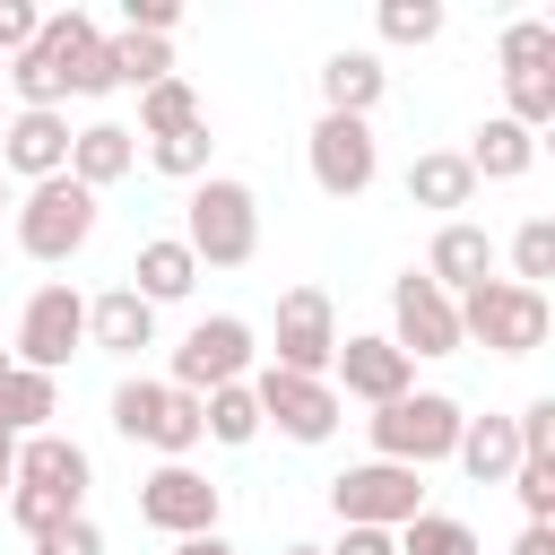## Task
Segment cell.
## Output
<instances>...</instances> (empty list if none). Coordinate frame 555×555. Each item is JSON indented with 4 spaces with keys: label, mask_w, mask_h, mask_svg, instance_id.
<instances>
[{
    "label": "cell",
    "mask_w": 555,
    "mask_h": 555,
    "mask_svg": "<svg viewBox=\"0 0 555 555\" xmlns=\"http://www.w3.org/2000/svg\"><path fill=\"white\" fill-rule=\"evenodd\" d=\"M182 243H191V260H199V269H243V260L260 251V199H251V182H234V173L191 182Z\"/></svg>",
    "instance_id": "cell-1"
},
{
    "label": "cell",
    "mask_w": 555,
    "mask_h": 555,
    "mask_svg": "<svg viewBox=\"0 0 555 555\" xmlns=\"http://www.w3.org/2000/svg\"><path fill=\"white\" fill-rule=\"evenodd\" d=\"M460 425H468V408H460L451 390H408V399H390V408H373V416H364L373 460H399V468H416V477H425L434 460H451Z\"/></svg>",
    "instance_id": "cell-2"
},
{
    "label": "cell",
    "mask_w": 555,
    "mask_h": 555,
    "mask_svg": "<svg viewBox=\"0 0 555 555\" xmlns=\"http://www.w3.org/2000/svg\"><path fill=\"white\" fill-rule=\"evenodd\" d=\"M451 312H460V347L477 338V347H494V356H538V347H546V330H555L546 295H538V286H512V278L468 286Z\"/></svg>",
    "instance_id": "cell-3"
},
{
    "label": "cell",
    "mask_w": 555,
    "mask_h": 555,
    "mask_svg": "<svg viewBox=\"0 0 555 555\" xmlns=\"http://www.w3.org/2000/svg\"><path fill=\"white\" fill-rule=\"evenodd\" d=\"M113 434H121V442H147V451H165V460H191V451L208 442L199 399L173 390V382H147V373L113 382Z\"/></svg>",
    "instance_id": "cell-4"
},
{
    "label": "cell",
    "mask_w": 555,
    "mask_h": 555,
    "mask_svg": "<svg viewBox=\"0 0 555 555\" xmlns=\"http://www.w3.org/2000/svg\"><path fill=\"white\" fill-rule=\"evenodd\" d=\"M330 512H338V529H408L425 512V477L399 460H356L330 477Z\"/></svg>",
    "instance_id": "cell-5"
},
{
    "label": "cell",
    "mask_w": 555,
    "mask_h": 555,
    "mask_svg": "<svg viewBox=\"0 0 555 555\" xmlns=\"http://www.w3.org/2000/svg\"><path fill=\"white\" fill-rule=\"evenodd\" d=\"M87 234H95V191H78L69 173L26 182V199H17V251L26 260H69V251H87Z\"/></svg>",
    "instance_id": "cell-6"
},
{
    "label": "cell",
    "mask_w": 555,
    "mask_h": 555,
    "mask_svg": "<svg viewBox=\"0 0 555 555\" xmlns=\"http://www.w3.org/2000/svg\"><path fill=\"white\" fill-rule=\"evenodd\" d=\"M78 347H87V295H78L69 278L35 286L26 312H17V356H9V364H26V373H61Z\"/></svg>",
    "instance_id": "cell-7"
},
{
    "label": "cell",
    "mask_w": 555,
    "mask_h": 555,
    "mask_svg": "<svg viewBox=\"0 0 555 555\" xmlns=\"http://www.w3.org/2000/svg\"><path fill=\"white\" fill-rule=\"evenodd\" d=\"M251 356H260L251 321H234V312H208V321H191V338L173 347V390L208 399V390H225V382H251Z\"/></svg>",
    "instance_id": "cell-8"
},
{
    "label": "cell",
    "mask_w": 555,
    "mask_h": 555,
    "mask_svg": "<svg viewBox=\"0 0 555 555\" xmlns=\"http://www.w3.org/2000/svg\"><path fill=\"white\" fill-rule=\"evenodd\" d=\"M217 512H225V486H217V477H199L191 460H165L156 477H139V520H147V529H165V538H208V529H217Z\"/></svg>",
    "instance_id": "cell-9"
},
{
    "label": "cell",
    "mask_w": 555,
    "mask_h": 555,
    "mask_svg": "<svg viewBox=\"0 0 555 555\" xmlns=\"http://www.w3.org/2000/svg\"><path fill=\"white\" fill-rule=\"evenodd\" d=\"M304 165L330 199H364L373 173H382V147H373V121H347V113H321L312 139H304Z\"/></svg>",
    "instance_id": "cell-10"
},
{
    "label": "cell",
    "mask_w": 555,
    "mask_h": 555,
    "mask_svg": "<svg viewBox=\"0 0 555 555\" xmlns=\"http://www.w3.org/2000/svg\"><path fill=\"white\" fill-rule=\"evenodd\" d=\"M251 399H260V425H278L286 442H330L338 416H347V399L330 382H304V373H278V364L251 373Z\"/></svg>",
    "instance_id": "cell-11"
},
{
    "label": "cell",
    "mask_w": 555,
    "mask_h": 555,
    "mask_svg": "<svg viewBox=\"0 0 555 555\" xmlns=\"http://www.w3.org/2000/svg\"><path fill=\"white\" fill-rule=\"evenodd\" d=\"M26 52L61 78V95H104V87H113V69H104V35H95L87 9H52V17L35 26Z\"/></svg>",
    "instance_id": "cell-12"
},
{
    "label": "cell",
    "mask_w": 555,
    "mask_h": 555,
    "mask_svg": "<svg viewBox=\"0 0 555 555\" xmlns=\"http://www.w3.org/2000/svg\"><path fill=\"white\" fill-rule=\"evenodd\" d=\"M390 347L416 364V356H460V312H451V295L425 278V269H408V278H390Z\"/></svg>",
    "instance_id": "cell-13"
},
{
    "label": "cell",
    "mask_w": 555,
    "mask_h": 555,
    "mask_svg": "<svg viewBox=\"0 0 555 555\" xmlns=\"http://www.w3.org/2000/svg\"><path fill=\"white\" fill-rule=\"evenodd\" d=\"M330 356H338V312L321 286H286L278 295V373H304V382H330Z\"/></svg>",
    "instance_id": "cell-14"
},
{
    "label": "cell",
    "mask_w": 555,
    "mask_h": 555,
    "mask_svg": "<svg viewBox=\"0 0 555 555\" xmlns=\"http://www.w3.org/2000/svg\"><path fill=\"white\" fill-rule=\"evenodd\" d=\"M330 390H338V399H364V408H390V399L416 390V364H408L390 338H338V356H330Z\"/></svg>",
    "instance_id": "cell-15"
},
{
    "label": "cell",
    "mask_w": 555,
    "mask_h": 555,
    "mask_svg": "<svg viewBox=\"0 0 555 555\" xmlns=\"http://www.w3.org/2000/svg\"><path fill=\"white\" fill-rule=\"evenodd\" d=\"M9 486H35V494H52V503H69V512H87V486H95V460L69 442V434H26L17 442V477Z\"/></svg>",
    "instance_id": "cell-16"
},
{
    "label": "cell",
    "mask_w": 555,
    "mask_h": 555,
    "mask_svg": "<svg viewBox=\"0 0 555 555\" xmlns=\"http://www.w3.org/2000/svg\"><path fill=\"white\" fill-rule=\"evenodd\" d=\"M0 173H17V182L69 173V121L61 113H9L0 121Z\"/></svg>",
    "instance_id": "cell-17"
},
{
    "label": "cell",
    "mask_w": 555,
    "mask_h": 555,
    "mask_svg": "<svg viewBox=\"0 0 555 555\" xmlns=\"http://www.w3.org/2000/svg\"><path fill=\"white\" fill-rule=\"evenodd\" d=\"M425 278L460 304L468 286H486V278H494V234H486V225H468V217H442V234H434V251H425Z\"/></svg>",
    "instance_id": "cell-18"
},
{
    "label": "cell",
    "mask_w": 555,
    "mask_h": 555,
    "mask_svg": "<svg viewBox=\"0 0 555 555\" xmlns=\"http://www.w3.org/2000/svg\"><path fill=\"white\" fill-rule=\"evenodd\" d=\"M130 165H139V130H121V121L69 130V182H78V191H113Z\"/></svg>",
    "instance_id": "cell-19"
},
{
    "label": "cell",
    "mask_w": 555,
    "mask_h": 555,
    "mask_svg": "<svg viewBox=\"0 0 555 555\" xmlns=\"http://www.w3.org/2000/svg\"><path fill=\"white\" fill-rule=\"evenodd\" d=\"M382 87H390V69H382V52H330V61H321V113H347V121H373V104H382Z\"/></svg>",
    "instance_id": "cell-20"
},
{
    "label": "cell",
    "mask_w": 555,
    "mask_h": 555,
    "mask_svg": "<svg viewBox=\"0 0 555 555\" xmlns=\"http://www.w3.org/2000/svg\"><path fill=\"white\" fill-rule=\"evenodd\" d=\"M87 347H104V356H139V347H156V304H139L130 286H104V295L87 304Z\"/></svg>",
    "instance_id": "cell-21"
},
{
    "label": "cell",
    "mask_w": 555,
    "mask_h": 555,
    "mask_svg": "<svg viewBox=\"0 0 555 555\" xmlns=\"http://www.w3.org/2000/svg\"><path fill=\"white\" fill-rule=\"evenodd\" d=\"M191 286H199V260H191V243H182V234L139 243V260H130V295H139V304H182Z\"/></svg>",
    "instance_id": "cell-22"
},
{
    "label": "cell",
    "mask_w": 555,
    "mask_h": 555,
    "mask_svg": "<svg viewBox=\"0 0 555 555\" xmlns=\"http://www.w3.org/2000/svg\"><path fill=\"white\" fill-rule=\"evenodd\" d=\"M52 416H61V373L9 364V373H0V434L26 442V434H52Z\"/></svg>",
    "instance_id": "cell-23"
},
{
    "label": "cell",
    "mask_w": 555,
    "mask_h": 555,
    "mask_svg": "<svg viewBox=\"0 0 555 555\" xmlns=\"http://www.w3.org/2000/svg\"><path fill=\"white\" fill-rule=\"evenodd\" d=\"M460 156H468V173H477V182H520V173L538 165V139H529L520 121H503V113H494V121H477V139H468Z\"/></svg>",
    "instance_id": "cell-24"
},
{
    "label": "cell",
    "mask_w": 555,
    "mask_h": 555,
    "mask_svg": "<svg viewBox=\"0 0 555 555\" xmlns=\"http://www.w3.org/2000/svg\"><path fill=\"white\" fill-rule=\"evenodd\" d=\"M451 460H460L477 486H503V477L520 468V434H512V416H468L460 442H451Z\"/></svg>",
    "instance_id": "cell-25"
},
{
    "label": "cell",
    "mask_w": 555,
    "mask_h": 555,
    "mask_svg": "<svg viewBox=\"0 0 555 555\" xmlns=\"http://www.w3.org/2000/svg\"><path fill=\"white\" fill-rule=\"evenodd\" d=\"M408 199H416V208H442V217H451V208H468V199H477L468 156H460V147H425V156L408 165Z\"/></svg>",
    "instance_id": "cell-26"
},
{
    "label": "cell",
    "mask_w": 555,
    "mask_h": 555,
    "mask_svg": "<svg viewBox=\"0 0 555 555\" xmlns=\"http://www.w3.org/2000/svg\"><path fill=\"white\" fill-rule=\"evenodd\" d=\"M199 425H208V442H225V451L260 442V399H251V382H225V390H208V399H199Z\"/></svg>",
    "instance_id": "cell-27"
},
{
    "label": "cell",
    "mask_w": 555,
    "mask_h": 555,
    "mask_svg": "<svg viewBox=\"0 0 555 555\" xmlns=\"http://www.w3.org/2000/svg\"><path fill=\"white\" fill-rule=\"evenodd\" d=\"M191 121H208L199 95H191V78H156V87H139V139H173V130H191Z\"/></svg>",
    "instance_id": "cell-28"
},
{
    "label": "cell",
    "mask_w": 555,
    "mask_h": 555,
    "mask_svg": "<svg viewBox=\"0 0 555 555\" xmlns=\"http://www.w3.org/2000/svg\"><path fill=\"white\" fill-rule=\"evenodd\" d=\"M104 69H113V87H156V78H173V52L156 35H104Z\"/></svg>",
    "instance_id": "cell-29"
},
{
    "label": "cell",
    "mask_w": 555,
    "mask_h": 555,
    "mask_svg": "<svg viewBox=\"0 0 555 555\" xmlns=\"http://www.w3.org/2000/svg\"><path fill=\"white\" fill-rule=\"evenodd\" d=\"M503 121H520L538 139L555 121V69H503Z\"/></svg>",
    "instance_id": "cell-30"
},
{
    "label": "cell",
    "mask_w": 555,
    "mask_h": 555,
    "mask_svg": "<svg viewBox=\"0 0 555 555\" xmlns=\"http://www.w3.org/2000/svg\"><path fill=\"white\" fill-rule=\"evenodd\" d=\"M208 156H217L208 121H191V130H173V139H147V165H156L165 182H208Z\"/></svg>",
    "instance_id": "cell-31"
},
{
    "label": "cell",
    "mask_w": 555,
    "mask_h": 555,
    "mask_svg": "<svg viewBox=\"0 0 555 555\" xmlns=\"http://www.w3.org/2000/svg\"><path fill=\"white\" fill-rule=\"evenodd\" d=\"M399 538V555H486L477 546V529L468 520H451V512H416L408 529H390Z\"/></svg>",
    "instance_id": "cell-32"
},
{
    "label": "cell",
    "mask_w": 555,
    "mask_h": 555,
    "mask_svg": "<svg viewBox=\"0 0 555 555\" xmlns=\"http://www.w3.org/2000/svg\"><path fill=\"white\" fill-rule=\"evenodd\" d=\"M546 278H555V217H529L512 234V286H538L546 295Z\"/></svg>",
    "instance_id": "cell-33"
},
{
    "label": "cell",
    "mask_w": 555,
    "mask_h": 555,
    "mask_svg": "<svg viewBox=\"0 0 555 555\" xmlns=\"http://www.w3.org/2000/svg\"><path fill=\"white\" fill-rule=\"evenodd\" d=\"M373 26H382V43H434L442 35V0H382Z\"/></svg>",
    "instance_id": "cell-34"
},
{
    "label": "cell",
    "mask_w": 555,
    "mask_h": 555,
    "mask_svg": "<svg viewBox=\"0 0 555 555\" xmlns=\"http://www.w3.org/2000/svg\"><path fill=\"white\" fill-rule=\"evenodd\" d=\"M503 69H555V17H512L503 26Z\"/></svg>",
    "instance_id": "cell-35"
},
{
    "label": "cell",
    "mask_w": 555,
    "mask_h": 555,
    "mask_svg": "<svg viewBox=\"0 0 555 555\" xmlns=\"http://www.w3.org/2000/svg\"><path fill=\"white\" fill-rule=\"evenodd\" d=\"M503 486L520 494V512H529V520H555V460H520Z\"/></svg>",
    "instance_id": "cell-36"
},
{
    "label": "cell",
    "mask_w": 555,
    "mask_h": 555,
    "mask_svg": "<svg viewBox=\"0 0 555 555\" xmlns=\"http://www.w3.org/2000/svg\"><path fill=\"white\" fill-rule=\"evenodd\" d=\"M9 520H17L26 538H43V529H61V520H78V512L52 503V494H35V486H9Z\"/></svg>",
    "instance_id": "cell-37"
},
{
    "label": "cell",
    "mask_w": 555,
    "mask_h": 555,
    "mask_svg": "<svg viewBox=\"0 0 555 555\" xmlns=\"http://www.w3.org/2000/svg\"><path fill=\"white\" fill-rule=\"evenodd\" d=\"M512 434H520V460H555V399H529L512 416Z\"/></svg>",
    "instance_id": "cell-38"
},
{
    "label": "cell",
    "mask_w": 555,
    "mask_h": 555,
    "mask_svg": "<svg viewBox=\"0 0 555 555\" xmlns=\"http://www.w3.org/2000/svg\"><path fill=\"white\" fill-rule=\"evenodd\" d=\"M35 555H104V529L78 512V520H61V529H43L35 538Z\"/></svg>",
    "instance_id": "cell-39"
},
{
    "label": "cell",
    "mask_w": 555,
    "mask_h": 555,
    "mask_svg": "<svg viewBox=\"0 0 555 555\" xmlns=\"http://www.w3.org/2000/svg\"><path fill=\"white\" fill-rule=\"evenodd\" d=\"M173 26H182L173 0H121V35H156V43H165Z\"/></svg>",
    "instance_id": "cell-40"
},
{
    "label": "cell",
    "mask_w": 555,
    "mask_h": 555,
    "mask_svg": "<svg viewBox=\"0 0 555 555\" xmlns=\"http://www.w3.org/2000/svg\"><path fill=\"white\" fill-rule=\"evenodd\" d=\"M35 26H43V9H26V0H0V52H26V43H35Z\"/></svg>",
    "instance_id": "cell-41"
},
{
    "label": "cell",
    "mask_w": 555,
    "mask_h": 555,
    "mask_svg": "<svg viewBox=\"0 0 555 555\" xmlns=\"http://www.w3.org/2000/svg\"><path fill=\"white\" fill-rule=\"evenodd\" d=\"M321 555H399V538L390 529H338V546H321Z\"/></svg>",
    "instance_id": "cell-42"
},
{
    "label": "cell",
    "mask_w": 555,
    "mask_h": 555,
    "mask_svg": "<svg viewBox=\"0 0 555 555\" xmlns=\"http://www.w3.org/2000/svg\"><path fill=\"white\" fill-rule=\"evenodd\" d=\"M512 555H555V520H529V529L512 538Z\"/></svg>",
    "instance_id": "cell-43"
},
{
    "label": "cell",
    "mask_w": 555,
    "mask_h": 555,
    "mask_svg": "<svg viewBox=\"0 0 555 555\" xmlns=\"http://www.w3.org/2000/svg\"><path fill=\"white\" fill-rule=\"evenodd\" d=\"M173 555H234V546H225V538L208 529V538H173Z\"/></svg>",
    "instance_id": "cell-44"
},
{
    "label": "cell",
    "mask_w": 555,
    "mask_h": 555,
    "mask_svg": "<svg viewBox=\"0 0 555 555\" xmlns=\"http://www.w3.org/2000/svg\"><path fill=\"white\" fill-rule=\"evenodd\" d=\"M9 477H17V442L0 434V503H9Z\"/></svg>",
    "instance_id": "cell-45"
},
{
    "label": "cell",
    "mask_w": 555,
    "mask_h": 555,
    "mask_svg": "<svg viewBox=\"0 0 555 555\" xmlns=\"http://www.w3.org/2000/svg\"><path fill=\"white\" fill-rule=\"evenodd\" d=\"M286 555H321V546H286Z\"/></svg>",
    "instance_id": "cell-46"
},
{
    "label": "cell",
    "mask_w": 555,
    "mask_h": 555,
    "mask_svg": "<svg viewBox=\"0 0 555 555\" xmlns=\"http://www.w3.org/2000/svg\"><path fill=\"white\" fill-rule=\"evenodd\" d=\"M0 208H9V173H0Z\"/></svg>",
    "instance_id": "cell-47"
},
{
    "label": "cell",
    "mask_w": 555,
    "mask_h": 555,
    "mask_svg": "<svg viewBox=\"0 0 555 555\" xmlns=\"http://www.w3.org/2000/svg\"><path fill=\"white\" fill-rule=\"evenodd\" d=\"M0 373H9V347H0Z\"/></svg>",
    "instance_id": "cell-48"
}]
</instances>
